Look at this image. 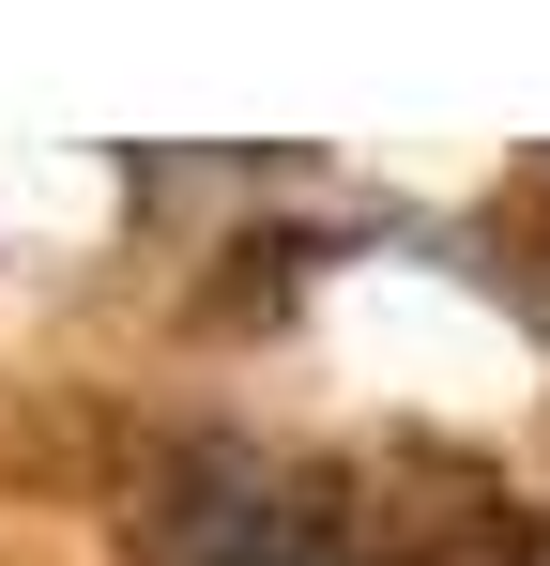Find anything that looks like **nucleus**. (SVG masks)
Listing matches in <instances>:
<instances>
[{
  "label": "nucleus",
  "mask_w": 550,
  "mask_h": 566,
  "mask_svg": "<svg viewBox=\"0 0 550 566\" xmlns=\"http://www.w3.org/2000/svg\"><path fill=\"white\" fill-rule=\"evenodd\" d=\"M154 536H169V566H352L337 521H321L290 474H245V460H183Z\"/></svg>",
  "instance_id": "1"
}]
</instances>
